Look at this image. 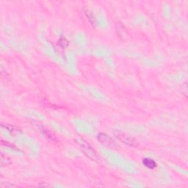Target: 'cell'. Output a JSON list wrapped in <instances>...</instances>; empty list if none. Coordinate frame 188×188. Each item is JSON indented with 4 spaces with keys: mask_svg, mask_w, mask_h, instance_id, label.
Returning <instances> with one entry per match:
<instances>
[{
    "mask_svg": "<svg viewBox=\"0 0 188 188\" xmlns=\"http://www.w3.org/2000/svg\"><path fill=\"white\" fill-rule=\"evenodd\" d=\"M76 141L77 142L78 144L79 145L80 148H81V149L82 150L88 158H90V159L92 160H95V161H96L98 160V156L97 154H96V151H95L94 148H93V147L86 140H85L84 139L79 138L76 140Z\"/></svg>",
    "mask_w": 188,
    "mask_h": 188,
    "instance_id": "1",
    "label": "cell"
},
{
    "mask_svg": "<svg viewBox=\"0 0 188 188\" xmlns=\"http://www.w3.org/2000/svg\"><path fill=\"white\" fill-rule=\"evenodd\" d=\"M114 135H115V136L120 141L125 143L126 145H130V146L132 147H135L138 145V141L136 140V139L130 136V135H128L127 134H126L125 132L117 130L114 132Z\"/></svg>",
    "mask_w": 188,
    "mask_h": 188,
    "instance_id": "2",
    "label": "cell"
},
{
    "mask_svg": "<svg viewBox=\"0 0 188 188\" xmlns=\"http://www.w3.org/2000/svg\"><path fill=\"white\" fill-rule=\"evenodd\" d=\"M97 138L99 143H101V144L104 145L105 147H107V148H115L118 145L117 143L114 141V140H112V138H110L107 134L101 132L98 135Z\"/></svg>",
    "mask_w": 188,
    "mask_h": 188,
    "instance_id": "3",
    "label": "cell"
},
{
    "mask_svg": "<svg viewBox=\"0 0 188 188\" xmlns=\"http://www.w3.org/2000/svg\"><path fill=\"white\" fill-rule=\"evenodd\" d=\"M143 163L145 167H147L149 169H154L157 166L156 162L154 160L150 159V158H145V159H143Z\"/></svg>",
    "mask_w": 188,
    "mask_h": 188,
    "instance_id": "4",
    "label": "cell"
},
{
    "mask_svg": "<svg viewBox=\"0 0 188 188\" xmlns=\"http://www.w3.org/2000/svg\"><path fill=\"white\" fill-rule=\"evenodd\" d=\"M1 127H4L5 129L7 130L8 132H10L12 135H15V134H19V132H20L21 131L19 128L17 127H14L13 125H9V124H6V125H4V124H1Z\"/></svg>",
    "mask_w": 188,
    "mask_h": 188,
    "instance_id": "5",
    "label": "cell"
},
{
    "mask_svg": "<svg viewBox=\"0 0 188 188\" xmlns=\"http://www.w3.org/2000/svg\"><path fill=\"white\" fill-rule=\"evenodd\" d=\"M11 161L9 158L7 157L6 155H4L3 154H1V166H7V165L10 164Z\"/></svg>",
    "mask_w": 188,
    "mask_h": 188,
    "instance_id": "6",
    "label": "cell"
},
{
    "mask_svg": "<svg viewBox=\"0 0 188 188\" xmlns=\"http://www.w3.org/2000/svg\"><path fill=\"white\" fill-rule=\"evenodd\" d=\"M58 44L61 47V48H66L68 46V41L66 38H65V37H61V38H60V40H58Z\"/></svg>",
    "mask_w": 188,
    "mask_h": 188,
    "instance_id": "7",
    "label": "cell"
},
{
    "mask_svg": "<svg viewBox=\"0 0 188 188\" xmlns=\"http://www.w3.org/2000/svg\"><path fill=\"white\" fill-rule=\"evenodd\" d=\"M1 145H6V146H8V147H9V148H13V149L19 150V149H17V148H16V146H15V145H13V144H10V143H7V142H6V141H4V140H1Z\"/></svg>",
    "mask_w": 188,
    "mask_h": 188,
    "instance_id": "8",
    "label": "cell"
}]
</instances>
